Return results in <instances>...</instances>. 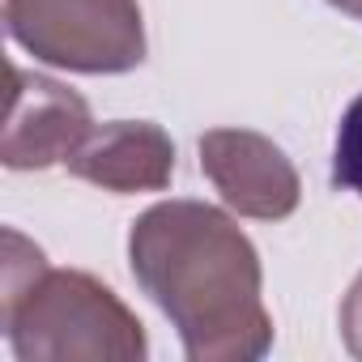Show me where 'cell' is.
Returning <instances> with one entry per match:
<instances>
[{
	"label": "cell",
	"mask_w": 362,
	"mask_h": 362,
	"mask_svg": "<svg viewBox=\"0 0 362 362\" xmlns=\"http://www.w3.org/2000/svg\"><path fill=\"white\" fill-rule=\"evenodd\" d=\"M136 286L192 362H256L273 345L264 273L239 222L205 201H162L128 230Z\"/></svg>",
	"instance_id": "obj_1"
},
{
	"label": "cell",
	"mask_w": 362,
	"mask_h": 362,
	"mask_svg": "<svg viewBox=\"0 0 362 362\" xmlns=\"http://www.w3.org/2000/svg\"><path fill=\"white\" fill-rule=\"evenodd\" d=\"M0 328L22 362H141L149 349L119 294L81 269H43L0 303Z\"/></svg>",
	"instance_id": "obj_2"
},
{
	"label": "cell",
	"mask_w": 362,
	"mask_h": 362,
	"mask_svg": "<svg viewBox=\"0 0 362 362\" xmlns=\"http://www.w3.org/2000/svg\"><path fill=\"white\" fill-rule=\"evenodd\" d=\"M5 26L35 60L111 77L145 60V22L136 0H5Z\"/></svg>",
	"instance_id": "obj_3"
},
{
	"label": "cell",
	"mask_w": 362,
	"mask_h": 362,
	"mask_svg": "<svg viewBox=\"0 0 362 362\" xmlns=\"http://www.w3.org/2000/svg\"><path fill=\"white\" fill-rule=\"evenodd\" d=\"M201 170L218 197L256 222H281L298 209L303 184L294 162L252 128H214L201 136Z\"/></svg>",
	"instance_id": "obj_4"
},
{
	"label": "cell",
	"mask_w": 362,
	"mask_h": 362,
	"mask_svg": "<svg viewBox=\"0 0 362 362\" xmlns=\"http://www.w3.org/2000/svg\"><path fill=\"white\" fill-rule=\"evenodd\" d=\"M9 119L0 141V158L9 170H43L69 162L77 145L94 132L90 107L77 90L18 64H9Z\"/></svg>",
	"instance_id": "obj_5"
},
{
	"label": "cell",
	"mask_w": 362,
	"mask_h": 362,
	"mask_svg": "<svg viewBox=\"0 0 362 362\" xmlns=\"http://www.w3.org/2000/svg\"><path fill=\"white\" fill-rule=\"evenodd\" d=\"M64 166L69 175L86 179L103 192H119V197L162 192L175 175V145L158 124L115 119L94 128Z\"/></svg>",
	"instance_id": "obj_6"
},
{
	"label": "cell",
	"mask_w": 362,
	"mask_h": 362,
	"mask_svg": "<svg viewBox=\"0 0 362 362\" xmlns=\"http://www.w3.org/2000/svg\"><path fill=\"white\" fill-rule=\"evenodd\" d=\"M332 184L362 197V94L345 107L332 145Z\"/></svg>",
	"instance_id": "obj_7"
},
{
	"label": "cell",
	"mask_w": 362,
	"mask_h": 362,
	"mask_svg": "<svg viewBox=\"0 0 362 362\" xmlns=\"http://www.w3.org/2000/svg\"><path fill=\"white\" fill-rule=\"evenodd\" d=\"M341 341L354 358H362V273L354 277V286L341 303Z\"/></svg>",
	"instance_id": "obj_8"
},
{
	"label": "cell",
	"mask_w": 362,
	"mask_h": 362,
	"mask_svg": "<svg viewBox=\"0 0 362 362\" xmlns=\"http://www.w3.org/2000/svg\"><path fill=\"white\" fill-rule=\"evenodd\" d=\"M332 9H341V13H349V18H358L362 22V0H328Z\"/></svg>",
	"instance_id": "obj_9"
}]
</instances>
